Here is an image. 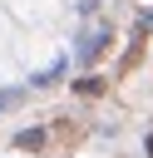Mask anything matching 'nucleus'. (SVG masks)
Wrapping results in <instances>:
<instances>
[{"label":"nucleus","mask_w":153,"mask_h":158,"mask_svg":"<svg viewBox=\"0 0 153 158\" xmlns=\"http://www.w3.org/2000/svg\"><path fill=\"white\" fill-rule=\"evenodd\" d=\"M15 143H20V148H39V143H44V133H39V128H30V133H20Z\"/></svg>","instance_id":"1"},{"label":"nucleus","mask_w":153,"mask_h":158,"mask_svg":"<svg viewBox=\"0 0 153 158\" xmlns=\"http://www.w3.org/2000/svg\"><path fill=\"white\" fill-rule=\"evenodd\" d=\"M74 89H79V94H104V79H79Z\"/></svg>","instance_id":"2"},{"label":"nucleus","mask_w":153,"mask_h":158,"mask_svg":"<svg viewBox=\"0 0 153 158\" xmlns=\"http://www.w3.org/2000/svg\"><path fill=\"white\" fill-rule=\"evenodd\" d=\"M148 158H153V138H148Z\"/></svg>","instance_id":"3"}]
</instances>
